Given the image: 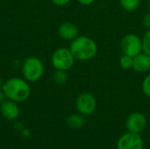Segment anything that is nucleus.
<instances>
[{
	"label": "nucleus",
	"instance_id": "obj_3",
	"mask_svg": "<svg viewBox=\"0 0 150 149\" xmlns=\"http://www.w3.org/2000/svg\"><path fill=\"white\" fill-rule=\"evenodd\" d=\"M22 73L26 81L37 82L42 77L44 73L42 61L34 56L26 58L22 64Z\"/></svg>",
	"mask_w": 150,
	"mask_h": 149
},
{
	"label": "nucleus",
	"instance_id": "obj_14",
	"mask_svg": "<svg viewBox=\"0 0 150 149\" xmlns=\"http://www.w3.org/2000/svg\"><path fill=\"white\" fill-rule=\"evenodd\" d=\"M119 2L124 10L127 11H133L139 7L141 0H119Z\"/></svg>",
	"mask_w": 150,
	"mask_h": 149
},
{
	"label": "nucleus",
	"instance_id": "obj_11",
	"mask_svg": "<svg viewBox=\"0 0 150 149\" xmlns=\"http://www.w3.org/2000/svg\"><path fill=\"white\" fill-rule=\"evenodd\" d=\"M133 68L139 73H144L150 69V55L140 53L133 58Z\"/></svg>",
	"mask_w": 150,
	"mask_h": 149
},
{
	"label": "nucleus",
	"instance_id": "obj_5",
	"mask_svg": "<svg viewBox=\"0 0 150 149\" xmlns=\"http://www.w3.org/2000/svg\"><path fill=\"white\" fill-rule=\"evenodd\" d=\"M121 50L123 54L134 57L142 52V40L134 33L126 34L121 40Z\"/></svg>",
	"mask_w": 150,
	"mask_h": 149
},
{
	"label": "nucleus",
	"instance_id": "obj_13",
	"mask_svg": "<svg viewBox=\"0 0 150 149\" xmlns=\"http://www.w3.org/2000/svg\"><path fill=\"white\" fill-rule=\"evenodd\" d=\"M54 81L58 85H64L68 82V74L65 70L55 69L53 75Z\"/></svg>",
	"mask_w": 150,
	"mask_h": 149
},
{
	"label": "nucleus",
	"instance_id": "obj_7",
	"mask_svg": "<svg viewBox=\"0 0 150 149\" xmlns=\"http://www.w3.org/2000/svg\"><path fill=\"white\" fill-rule=\"evenodd\" d=\"M143 140L140 133L127 132L121 135L117 142V149H142Z\"/></svg>",
	"mask_w": 150,
	"mask_h": 149
},
{
	"label": "nucleus",
	"instance_id": "obj_4",
	"mask_svg": "<svg viewBox=\"0 0 150 149\" xmlns=\"http://www.w3.org/2000/svg\"><path fill=\"white\" fill-rule=\"evenodd\" d=\"M53 67L55 69L69 70L70 69L75 62V58L70 52L69 48L61 47L56 49L51 58Z\"/></svg>",
	"mask_w": 150,
	"mask_h": 149
},
{
	"label": "nucleus",
	"instance_id": "obj_17",
	"mask_svg": "<svg viewBox=\"0 0 150 149\" xmlns=\"http://www.w3.org/2000/svg\"><path fill=\"white\" fill-rule=\"evenodd\" d=\"M142 91L147 97H150V74L144 78L142 82Z\"/></svg>",
	"mask_w": 150,
	"mask_h": 149
},
{
	"label": "nucleus",
	"instance_id": "obj_21",
	"mask_svg": "<svg viewBox=\"0 0 150 149\" xmlns=\"http://www.w3.org/2000/svg\"><path fill=\"white\" fill-rule=\"evenodd\" d=\"M5 98H6L5 94L4 93L3 90H0V104L3 103L4 101H5Z\"/></svg>",
	"mask_w": 150,
	"mask_h": 149
},
{
	"label": "nucleus",
	"instance_id": "obj_22",
	"mask_svg": "<svg viewBox=\"0 0 150 149\" xmlns=\"http://www.w3.org/2000/svg\"><path fill=\"white\" fill-rule=\"evenodd\" d=\"M3 86H4V83H3L2 79L0 78V90H3Z\"/></svg>",
	"mask_w": 150,
	"mask_h": 149
},
{
	"label": "nucleus",
	"instance_id": "obj_1",
	"mask_svg": "<svg viewBox=\"0 0 150 149\" xmlns=\"http://www.w3.org/2000/svg\"><path fill=\"white\" fill-rule=\"evenodd\" d=\"M75 60L85 61L93 59L98 53V46L94 40L87 36H78L69 46Z\"/></svg>",
	"mask_w": 150,
	"mask_h": 149
},
{
	"label": "nucleus",
	"instance_id": "obj_8",
	"mask_svg": "<svg viewBox=\"0 0 150 149\" xmlns=\"http://www.w3.org/2000/svg\"><path fill=\"white\" fill-rule=\"evenodd\" d=\"M147 126V119L142 112H135L131 113L126 121V127L128 132L141 133Z\"/></svg>",
	"mask_w": 150,
	"mask_h": 149
},
{
	"label": "nucleus",
	"instance_id": "obj_19",
	"mask_svg": "<svg viewBox=\"0 0 150 149\" xmlns=\"http://www.w3.org/2000/svg\"><path fill=\"white\" fill-rule=\"evenodd\" d=\"M53 4H54L55 5L58 6H62V5H65L67 4H69L71 0H51Z\"/></svg>",
	"mask_w": 150,
	"mask_h": 149
},
{
	"label": "nucleus",
	"instance_id": "obj_23",
	"mask_svg": "<svg viewBox=\"0 0 150 149\" xmlns=\"http://www.w3.org/2000/svg\"><path fill=\"white\" fill-rule=\"evenodd\" d=\"M149 11H150V0H149Z\"/></svg>",
	"mask_w": 150,
	"mask_h": 149
},
{
	"label": "nucleus",
	"instance_id": "obj_2",
	"mask_svg": "<svg viewBox=\"0 0 150 149\" xmlns=\"http://www.w3.org/2000/svg\"><path fill=\"white\" fill-rule=\"evenodd\" d=\"M3 91L6 98L18 103L24 102L29 97L31 89L26 81L18 77H13L4 83Z\"/></svg>",
	"mask_w": 150,
	"mask_h": 149
},
{
	"label": "nucleus",
	"instance_id": "obj_16",
	"mask_svg": "<svg viewBox=\"0 0 150 149\" xmlns=\"http://www.w3.org/2000/svg\"><path fill=\"white\" fill-rule=\"evenodd\" d=\"M142 40V51L150 55V29H149L145 32Z\"/></svg>",
	"mask_w": 150,
	"mask_h": 149
},
{
	"label": "nucleus",
	"instance_id": "obj_15",
	"mask_svg": "<svg viewBox=\"0 0 150 149\" xmlns=\"http://www.w3.org/2000/svg\"><path fill=\"white\" fill-rule=\"evenodd\" d=\"M133 58L129 55L123 54L120 59V65L124 69H129L133 68Z\"/></svg>",
	"mask_w": 150,
	"mask_h": 149
},
{
	"label": "nucleus",
	"instance_id": "obj_10",
	"mask_svg": "<svg viewBox=\"0 0 150 149\" xmlns=\"http://www.w3.org/2000/svg\"><path fill=\"white\" fill-rule=\"evenodd\" d=\"M58 34L62 39L72 41L79 36V29L71 22H64L59 26Z\"/></svg>",
	"mask_w": 150,
	"mask_h": 149
},
{
	"label": "nucleus",
	"instance_id": "obj_9",
	"mask_svg": "<svg viewBox=\"0 0 150 149\" xmlns=\"http://www.w3.org/2000/svg\"><path fill=\"white\" fill-rule=\"evenodd\" d=\"M0 112L4 119L8 120H15L19 116L20 110L16 102L8 99L0 104Z\"/></svg>",
	"mask_w": 150,
	"mask_h": 149
},
{
	"label": "nucleus",
	"instance_id": "obj_18",
	"mask_svg": "<svg viewBox=\"0 0 150 149\" xmlns=\"http://www.w3.org/2000/svg\"><path fill=\"white\" fill-rule=\"evenodd\" d=\"M142 25L147 28L148 30L150 29V11L146 13L142 18Z\"/></svg>",
	"mask_w": 150,
	"mask_h": 149
},
{
	"label": "nucleus",
	"instance_id": "obj_20",
	"mask_svg": "<svg viewBox=\"0 0 150 149\" xmlns=\"http://www.w3.org/2000/svg\"><path fill=\"white\" fill-rule=\"evenodd\" d=\"M81 4H83V5H90L95 0H77Z\"/></svg>",
	"mask_w": 150,
	"mask_h": 149
},
{
	"label": "nucleus",
	"instance_id": "obj_6",
	"mask_svg": "<svg viewBox=\"0 0 150 149\" xmlns=\"http://www.w3.org/2000/svg\"><path fill=\"white\" fill-rule=\"evenodd\" d=\"M76 108L78 113L83 116H90L96 111L97 100L91 93L83 92L76 100Z\"/></svg>",
	"mask_w": 150,
	"mask_h": 149
},
{
	"label": "nucleus",
	"instance_id": "obj_12",
	"mask_svg": "<svg viewBox=\"0 0 150 149\" xmlns=\"http://www.w3.org/2000/svg\"><path fill=\"white\" fill-rule=\"evenodd\" d=\"M66 124L71 129H79L84 126L85 119L83 118V115L80 113H74L67 118Z\"/></svg>",
	"mask_w": 150,
	"mask_h": 149
}]
</instances>
